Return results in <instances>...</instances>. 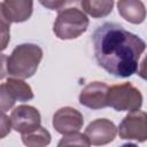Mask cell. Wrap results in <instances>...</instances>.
I'll return each mask as SVG.
<instances>
[{"label": "cell", "mask_w": 147, "mask_h": 147, "mask_svg": "<svg viewBox=\"0 0 147 147\" xmlns=\"http://www.w3.org/2000/svg\"><path fill=\"white\" fill-rule=\"evenodd\" d=\"M2 7L10 23H22L31 17L33 2L26 0H6L2 2Z\"/></svg>", "instance_id": "10"}, {"label": "cell", "mask_w": 147, "mask_h": 147, "mask_svg": "<svg viewBox=\"0 0 147 147\" xmlns=\"http://www.w3.org/2000/svg\"><path fill=\"white\" fill-rule=\"evenodd\" d=\"M7 60H8L7 55L0 53V80L3 79L8 75V72H7Z\"/></svg>", "instance_id": "19"}, {"label": "cell", "mask_w": 147, "mask_h": 147, "mask_svg": "<svg viewBox=\"0 0 147 147\" xmlns=\"http://www.w3.org/2000/svg\"><path fill=\"white\" fill-rule=\"evenodd\" d=\"M6 87L11 94V96L15 99V101H29L33 99V92L31 86L25 83L23 79L10 77L6 80Z\"/></svg>", "instance_id": "12"}, {"label": "cell", "mask_w": 147, "mask_h": 147, "mask_svg": "<svg viewBox=\"0 0 147 147\" xmlns=\"http://www.w3.org/2000/svg\"><path fill=\"white\" fill-rule=\"evenodd\" d=\"M40 3L42 5V6H45V7H47V8H49V9H52V10H55V9H61V7L62 6H64L67 2L65 1H40Z\"/></svg>", "instance_id": "20"}, {"label": "cell", "mask_w": 147, "mask_h": 147, "mask_svg": "<svg viewBox=\"0 0 147 147\" xmlns=\"http://www.w3.org/2000/svg\"><path fill=\"white\" fill-rule=\"evenodd\" d=\"M11 129L20 133H29L40 126L41 116L37 108L29 105L16 107L10 115Z\"/></svg>", "instance_id": "6"}, {"label": "cell", "mask_w": 147, "mask_h": 147, "mask_svg": "<svg viewBox=\"0 0 147 147\" xmlns=\"http://www.w3.org/2000/svg\"><path fill=\"white\" fill-rule=\"evenodd\" d=\"M83 13L88 14L94 18H100L109 15L114 7V1H94V0H83L80 1Z\"/></svg>", "instance_id": "13"}, {"label": "cell", "mask_w": 147, "mask_h": 147, "mask_svg": "<svg viewBox=\"0 0 147 147\" xmlns=\"http://www.w3.org/2000/svg\"><path fill=\"white\" fill-rule=\"evenodd\" d=\"M57 147H91L87 137L80 132L64 134L57 142Z\"/></svg>", "instance_id": "15"}, {"label": "cell", "mask_w": 147, "mask_h": 147, "mask_svg": "<svg viewBox=\"0 0 147 147\" xmlns=\"http://www.w3.org/2000/svg\"><path fill=\"white\" fill-rule=\"evenodd\" d=\"M92 40L95 60L108 74L126 78L138 71L139 59L146 49V42L140 37L121 24L106 22L95 29Z\"/></svg>", "instance_id": "1"}, {"label": "cell", "mask_w": 147, "mask_h": 147, "mask_svg": "<svg viewBox=\"0 0 147 147\" xmlns=\"http://www.w3.org/2000/svg\"><path fill=\"white\" fill-rule=\"evenodd\" d=\"M88 24L90 21L83 10L69 7L59 10L53 24V32L62 40L76 39L87 30Z\"/></svg>", "instance_id": "3"}, {"label": "cell", "mask_w": 147, "mask_h": 147, "mask_svg": "<svg viewBox=\"0 0 147 147\" xmlns=\"http://www.w3.org/2000/svg\"><path fill=\"white\" fill-rule=\"evenodd\" d=\"M107 105L117 111H136L142 106V94L131 83L113 85L107 92Z\"/></svg>", "instance_id": "4"}, {"label": "cell", "mask_w": 147, "mask_h": 147, "mask_svg": "<svg viewBox=\"0 0 147 147\" xmlns=\"http://www.w3.org/2000/svg\"><path fill=\"white\" fill-rule=\"evenodd\" d=\"M84 134L87 137L91 145L103 146L115 139L117 134V127L110 119L98 118L87 125Z\"/></svg>", "instance_id": "8"}, {"label": "cell", "mask_w": 147, "mask_h": 147, "mask_svg": "<svg viewBox=\"0 0 147 147\" xmlns=\"http://www.w3.org/2000/svg\"><path fill=\"white\" fill-rule=\"evenodd\" d=\"M10 130H11L10 118L5 113H0V139L7 137L10 133Z\"/></svg>", "instance_id": "17"}, {"label": "cell", "mask_w": 147, "mask_h": 147, "mask_svg": "<svg viewBox=\"0 0 147 147\" xmlns=\"http://www.w3.org/2000/svg\"><path fill=\"white\" fill-rule=\"evenodd\" d=\"M15 102V99L7 90L6 84H0V113H6L14 107Z\"/></svg>", "instance_id": "16"}, {"label": "cell", "mask_w": 147, "mask_h": 147, "mask_svg": "<svg viewBox=\"0 0 147 147\" xmlns=\"http://www.w3.org/2000/svg\"><path fill=\"white\" fill-rule=\"evenodd\" d=\"M147 115L142 110H136L129 113L118 125V134L121 139L137 140L138 142H145L147 139Z\"/></svg>", "instance_id": "5"}, {"label": "cell", "mask_w": 147, "mask_h": 147, "mask_svg": "<svg viewBox=\"0 0 147 147\" xmlns=\"http://www.w3.org/2000/svg\"><path fill=\"white\" fill-rule=\"evenodd\" d=\"M121 147H138L136 144H132V142H127V144H124V145H122Z\"/></svg>", "instance_id": "21"}, {"label": "cell", "mask_w": 147, "mask_h": 147, "mask_svg": "<svg viewBox=\"0 0 147 147\" xmlns=\"http://www.w3.org/2000/svg\"><path fill=\"white\" fill-rule=\"evenodd\" d=\"M42 59V49L36 44L16 46L7 60V72L20 79L32 77Z\"/></svg>", "instance_id": "2"}, {"label": "cell", "mask_w": 147, "mask_h": 147, "mask_svg": "<svg viewBox=\"0 0 147 147\" xmlns=\"http://www.w3.org/2000/svg\"><path fill=\"white\" fill-rule=\"evenodd\" d=\"M119 15L132 24H140L146 18V8L139 0H119L117 2Z\"/></svg>", "instance_id": "11"}, {"label": "cell", "mask_w": 147, "mask_h": 147, "mask_svg": "<svg viewBox=\"0 0 147 147\" xmlns=\"http://www.w3.org/2000/svg\"><path fill=\"white\" fill-rule=\"evenodd\" d=\"M10 34V22L5 15L2 2H0V36Z\"/></svg>", "instance_id": "18"}, {"label": "cell", "mask_w": 147, "mask_h": 147, "mask_svg": "<svg viewBox=\"0 0 147 147\" xmlns=\"http://www.w3.org/2000/svg\"><path fill=\"white\" fill-rule=\"evenodd\" d=\"M109 86L103 82L88 83L79 93V103L90 109H102L108 107L107 92Z\"/></svg>", "instance_id": "9"}, {"label": "cell", "mask_w": 147, "mask_h": 147, "mask_svg": "<svg viewBox=\"0 0 147 147\" xmlns=\"http://www.w3.org/2000/svg\"><path fill=\"white\" fill-rule=\"evenodd\" d=\"M84 124L82 113L72 107H62L53 115L52 125L56 132L61 134H70L78 132Z\"/></svg>", "instance_id": "7"}, {"label": "cell", "mask_w": 147, "mask_h": 147, "mask_svg": "<svg viewBox=\"0 0 147 147\" xmlns=\"http://www.w3.org/2000/svg\"><path fill=\"white\" fill-rule=\"evenodd\" d=\"M21 138L26 147H46L52 140L51 133L42 126H39L29 133H23Z\"/></svg>", "instance_id": "14"}]
</instances>
